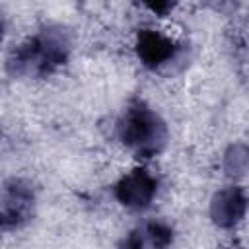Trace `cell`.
Segmentation results:
<instances>
[{"label": "cell", "instance_id": "1", "mask_svg": "<svg viewBox=\"0 0 249 249\" xmlns=\"http://www.w3.org/2000/svg\"><path fill=\"white\" fill-rule=\"evenodd\" d=\"M70 35L58 25H49L14 47L6 60V70L18 78H47L68 62Z\"/></svg>", "mask_w": 249, "mask_h": 249}, {"label": "cell", "instance_id": "2", "mask_svg": "<svg viewBox=\"0 0 249 249\" xmlns=\"http://www.w3.org/2000/svg\"><path fill=\"white\" fill-rule=\"evenodd\" d=\"M117 138L134 154V158L150 160L165 148L167 126L142 99H132L117 121Z\"/></svg>", "mask_w": 249, "mask_h": 249}, {"label": "cell", "instance_id": "3", "mask_svg": "<svg viewBox=\"0 0 249 249\" xmlns=\"http://www.w3.org/2000/svg\"><path fill=\"white\" fill-rule=\"evenodd\" d=\"M35 210V193L23 179H8L0 196V226L4 231L23 228Z\"/></svg>", "mask_w": 249, "mask_h": 249}, {"label": "cell", "instance_id": "4", "mask_svg": "<svg viewBox=\"0 0 249 249\" xmlns=\"http://www.w3.org/2000/svg\"><path fill=\"white\" fill-rule=\"evenodd\" d=\"M113 195L121 206L134 212H144L152 206L158 195V179L146 167H136L115 183Z\"/></svg>", "mask_w": 249, "mask_h": 249}, {"label": "cell", "instance_id": "5", "mask_svg": "<svg viewBox=\"0 0 249 249\" xmlns=\"http://www.w3.org/2000/svg\"><path fill=\"white\" fill-rule=\"evenodd\" d=\"M134 51L144 68L158 70L177 58V54L181 53V45L171 37L161 35L160 31L144 27V29H138L136 33Z\"/></svg>", "mask_w": 249, "mask_h": 249}, {"label": "cell", "instance_id": "6", "mask_svg": "<svg viewBox=\"0 0 249 249\" xmlns=\"http://www.w3.org/2000/svg\"><path fill=\"white\" fill-rule=\"evenodd\" d=\"M249 208V198L245 195V191L237 185L220 189L212 200H210V218L214 222V226L222 228V230H231L235 228L245 212Z\"/></svg>", "mask_w": 249, "mask_h": 249}, {"label": "cell", "instance_id": "7", "mask_svg": "<svg viewBox=\"0 0 249 249\" xmlns=\"http://www.w3.org/2000/svg\"><path fill=\"white\" fill-rule=\"evenodd\" d=\"M173 243V228L167 226L165 222L160 220H152V222H144L142 226H138L136 230H132L128 233V237L123 241V247H132V249H140V247H167Z\"/></svg>", "mask_w": 249, "mask_h": 249}, {"label": "cell", "instance_id": "8", "mask_svg": "<svg viewBox=\"0 0 249 249\" xmlns=\"http://www.w3.org/2000/svg\"><path fill=\"white\" fill-rule=\"evenodd\" d=\"M249 171V146L235 142L228 146L224 154V173L231 179H239Z\"/></svg>", "mask_w": 249, "mask_h": 249}, {"label": "cell", "instance_id": "9", "mask_svg": "<svg viewBox=\"0 0 249 249\" xmlns=\"http://www.w3.org/2000/svg\"><path fill=\"white\" fill-rule=\"evenodd\" d=\"M140 2L156 16H167L177 6V0H140Z\"/></svg>", "mask_w": 249, "mask_h": 249}]
</instances>
